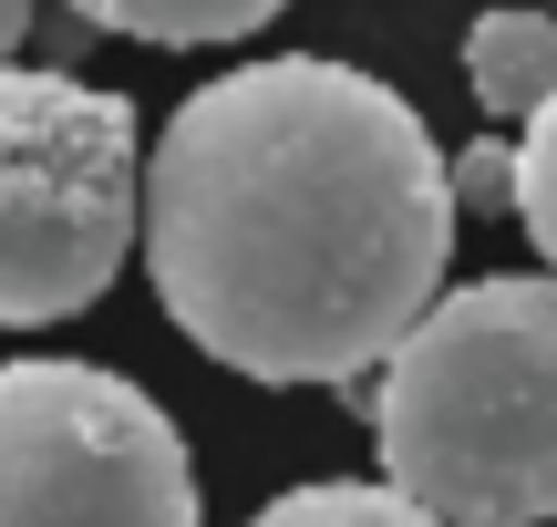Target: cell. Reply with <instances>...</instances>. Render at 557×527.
Returning a JSON list of instances; mask_svg holds the SVG:
<instances>
[{
    "mask_svg": "<svg viewBox=\"0 0 557 527\" xmlns=\"http://www.w3.org/2000/svg\"><path fill=\"white\" fill-rule=\"evenodd\" d=\"M135 248L207 363L248 383H361L444 301L455 156L361 62H238L165 114Z\"/></svg>",
    "mask_w": 557,
    "mask_h": 527,
    "instance_id": "obj_1",
    "label": "cell"
},
{
    "mask_svg": "<svg viewBox=\"0 0 557 527\" xmlns=\"http://www.w3.org/2000/svg\"><path fill=\"white\" fill-rule=\"evenodd\" d=\"M372 445L444 527L557 517V269L444 290L372 383Z\"/></svg>",
    "mask_w": 557,
    "mask_h": 527,
    "instance_id": "obj_2",
    "label": "cell"
},
{
    "mask_svg": "<svg viewBox=\"0 0 557 527\" xmlns=\"http://www.w3.org/2000/svg\"><path fill=\"white\" fill-rule=\"evenodd\" d=\"M145 238L135 103L0 62V321H73Z\"/></svg>",
    "mask_w": 557,
    "mask_h": 527,
    "instance_id": "obj_3",
    "label": "cell"
},
{
    "mask_svg": "<svg viewBox=\"0 0 557 527\" xmlns=\"http://www.w3.org/2000/svg\"><path fill=\"white\" fill-rule=\"evenodd\" d=\"M0 527H197L186 434L103 363H0Z\"/></svg>",
    "mask_w": 557,
    "mask_h": 527,
    "instance_id": "obj_4",
    "label": "cell"
},
{
    "mask_svg": "<svg viewBox=\"0 0 557 527\" xmlns=\"http://www.w3.org/2000/svg\"><path fill=\"white\" fill-rule=\"evenodd\" d=\"M465 94L485 103V114H537L557 94V21L527 11V0H506V11H485L475 32H465Z\"/></svg>",
    "mask_w": 557,
    "mask_h": 527,
    "instance_id": "obj_5",
    "label": "cell"
},
{
    "mask_svg": "<svg viewBox=\"0 0 557 527\" xmlns=\"http://www.w3.org/2000/svg\"><path fill=\"white\" fill-rule=\"evenodd\" d=\"M94 32H124V41H156V52H197V41H238L278 21L289 0H73Z\"/></svg>",
    "mask_w": 557,
    "mask_h": 527,
    "instance_id": "obj_6",
    "label": "cell"
},
{
    "mask_svg": "<svg viewBox=\"0 0 557 527\" xmlns=\"http://www.w3.org/2000/svg\"><path fill=\"white\" fill-rule=\"evenodd\" d=\"M248 527H444V517H434V507H413L393 476H382V487H361V476H320V487L269 497Z\"/></svg>",
    "mask_w": 557,
    "mask_h": 527,
    "instance_id": "obj_7",
    "label": "cell"
},
{
    "mask_svg": "<svg viewBox=\"0 0 557 527\" xmlns=\"http://www.w3.org/2000/svg\"><path fill=\"white\" fill-rule=\"evenodd\" d=\"M517 218L537 238V259L557 269V94L527 114V145H517Z\"/></svg>",
    "mask_w": 557,
    "mask_h": 527,
    "instance_id": "obj_8",
    "label": "cell"
},
{
    "mask_svg": "<svg viewBox=\"0 0 557 527\" xmlns=\"http://www.w3.org/2000/svg\"><path fill=\"white\" fill-rule=\"evenodd\" d=\"M455 207H517V145H465L455 156Z\"/></svg>",
    "mask_w": 557,
    "mask_h": 527,
    "instance_id": "obj_9",
    "label": "cell"
},
{
    "mask_svg": "<svg viewBox=\"0 0 557 527\" xmlns=\"http://www.w3.org/2000/svg\"><path fill=\"white\" fill-rule=\"evenodd\" d=\"M32 32V0H0V62H11V41Z\"/></svg>",
    "mask_w": 557,
    "mask_h": 527,
    "instance_id": "obj_10",
    "label": "cell"
}]
</instances>
